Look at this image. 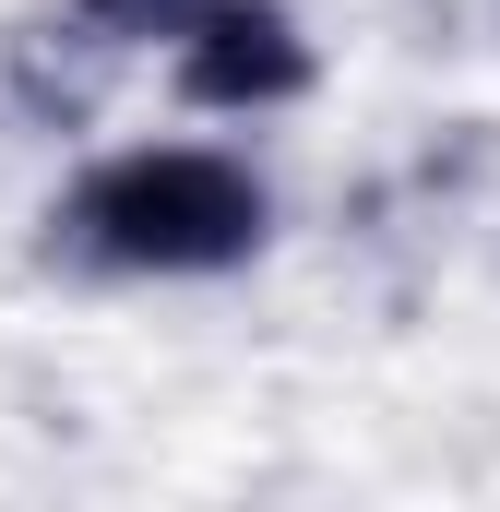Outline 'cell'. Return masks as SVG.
<instances>
[{
  "mask_svg": "<svg viewBox=\"0 0 500 512\" xmlns=\"http://www.w3.org/2000/svg\"><path fill=\"white\" fill-rule=\"evenodd\" d=\"M60 251L96 262V274H239L274 239V191L250 179V155L227 143H120L96 155L72 191H60Z\"/></svg>",
  "mask_w": 500,
  "mask_h": 512,
  "instance_id": "cell-1",
  "label": "cell"
},
{
  "mask_svg": "<svg viewBox=\"0 0 500 512\" xmlns=\"http://www.w3.org/2000/svg\"><path fill=\"white\" fill-rule=\"evenodd\" d=\"M167 84L203 120H274V108H298L322 84V48H310V24L286 0H203L167 36Z\"/></svg>",
  "mask_w": 500,
  "mask_h": 512,
  "instance_id": "cell-2",
  "label": "cell"
},
{
  "mask_svg": "<svg viewBox=\"0 0 500 512\" xmlns=\"http://www.w3.org/2000/svg\"><path fill=\"white\" fill-rule=\"evenodd\" d=\"M191 12H203V0H72V24L108 36V48H167Z\"/></svg>",
  "mask_w": 500,
  "mask_h": 512,
  "instance_id": "cell-3",
  "label": "cell"
}]
</instances>
